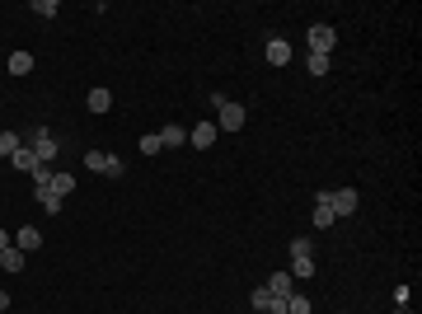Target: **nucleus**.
<instances>
[{"label":"nucleus","instance_id":"f8f14e48","mask_svg":"<svg viewBox=\"0 0 422 314\" xmlns=\"http://www.w3.org/2000/svg\"><path fill=\"white\" fill-rule=\"evenodd\" d=\"M85 108H89V113H108V108H113V89H89Z\"/></svg>","mask_w":422,"mask_h":314},{"label":"nucleus","instance_id":"9d476101","mask_svg":"<svg viewBox=\"0 0 422 314\" xmlns=\"http://www.w3.org/2000/svg\"><path fill=\"white\" fill-rule=\"evenodd\" d=\"M14 249H24V254H38V249H43V235H38L33 225H24V230L14 235Z\"/></svg>","mask_w":422,"mask_h":314},{"label":"nucleus","instance_id":"4468645a","mask_svg":"<svg viewBox=\"0 0 422 314\" xmlns=\"http://www.w3.org/2000/svg\"><path fill=\"white\" fill-rule=\"evenodd\" d=\"M56 192V197H61V202H66V197H71V192H76V179H71V174H56L52 169V183H47Z\"/></svg>","mask_w":422,"mask_h":314},{"label":"nucleus","instance_id":"f03ea898","mask_svg":"<svg viewBox=\"0 0 422 314\" xmlns=\"http://www.w3.org/2000/svg\"><path fill=\"white\" fill-rule=\"evenodd\" d=\"M291 277H315V239H291Z\"/></svg>","mask_w":422,"mask_h":314},{"label":"nucleus","instance_id":"20e7f679","mask_svg":"<svg viewBox=\"0 0 422 314\" xmlns=\"http://www.w3.org/2000/svg\"><path fill=\"white\" fill-rule=\"evenodd\" d=\"M333 47H338V33H333V28H329V24H315V28H310V52L329 56V52H333Z\"/></svg>","mask_w":422,"mask_h":314},{"label":"nucleus","instance_id":"b1692460","mask_svg":"<svg viewBox=\"0 0 422 314\" xmlns=\"http://www.w3.org/2000/svg\"><path fill=\"white\" fill-rule=\"evenodd\" d=\"M10 244H14V235H5V230H0V254H5Z\"/></svg>","mask_w":422,"mask_h":314},{"label":"nucleus","instance_id":"5701e85b","mask_svg":"<svg viewBox=\"0 0 422 314\" xmlns=\"http://www.w3.org/2000/svg\"><path fill=\"white\" fill-rule=\"evenodd\" d=\"M249 305H254V310H272V291H267V287H258L254 295H249Z\"/></svg>","mask_w":422,"mask_h":314},{"label":"nucleus","instance_id":"ddd939ff","mask_svg":"<svg viewBox=\"0 0 422 314\" xmlns=\"http://www.w3.org/2000/svg\"><path fill=\"white\" fill-rule=\"evenodd\" d=\"M10 164H14V169H24V174H38V155H33L28 146H19V150L10 155Z\"/></svg>","mask_w":422,"mask_h":314},{"label":"nucleus","instance_id":"f3484780","mask_svg":"<svg viewBox=\"0 0 422 314\" xmlns=\"http://www.w3.org/2000/svg\"><path fill=\"white\" fill-rule=\"evenodd\" d=\"M33 71V52H10V76H28Z\"/></svg>","mask_w":422,"mask_h":314},{"label":"nucleus","instance_id":"6ab92c4d","mask_svg":"<svg viewBox=\"0 0 422 314\" xmlns=\"http://www.w3.org/2000/svg\"><path fill=\"white\" fill-rule=\"evenodd\" d=\"M305 66H310V76H329L333 56H319V52H310V56H305Z\"/></svg>","mask_w":422,"mask_h":314},{"label":"nucleus","instance_id":"2eb2a0df","mask_svg":"<svg viewBox=\"0 0 422 314\" xmlns=\"http://www.w3.org/2000/svg\"><path fill=\"white\" fill-rule=\"evenodd\" d=\"M33 202H43V211H52V216L61 211V197H56L52 188H33Z\"/></svg>","mask_w":422,"mask_h":314},{"label":"nucleus","instance_id":"aec40b11","mask_svg":"<svg viewBox=\"0 0 422 314\" xmlns=\"http://www.w3.org/2000/svg\"><path fill=\"white\" fill-rule=\"evenodd\" d=\"M159 150H164L159 131H146V136H141V155H159Z\"/></svg>","mask_w":422,"mask_h":314},{"label":"nucleus","instance_id":"a878e982","mask_svg":"<svg viewBox=\"0 0 422 314\" xmlns=\"http://www.w3.org/2000/svg\"><path fill=\"white\" fill-rule=\"evenodd\" d=\"M258 314H282V310H258Z\"/></svg>","mask_w":422,"mask_h":314},{"label":"nucleus","instance_id":"9b49d317","mask_svg":"<svg viewBox=\"0 0 422 314\" xmlns=\"http://www.w3.org/2000/svg\"><path fill=\"white\" fill-rule=\"evenodd\" d=\"M24 249H14V244H10V249H5V254H0V272H24Z\"/></svg>","mask_w":422,"mask_h":314},{"label":"nucleus","instance_id":"dca6fc26","mask_svg":"<svg viewBox=\"0 0 422 314\" xmlns=\"http://www.w3.org/2000/svg\"><path fill=\"white\" fill-rule=\"evenodd\" d=\"M19 146H24V136H19V131H0V159H10Z\"/></svg>","mask_w":422,"mask_h":314},{"label":"nucleus","instance_id":"39448f33","mask_svg":"<svg viewBox=\"0 0 422 314\" xmlns=\"http://www.w3.org/2000/svg\"><path fill=\"white\" fill-rule=\"evenodd\" d=\"M329 207H333V216H352V211L362 207V192H357V188H338Z\"/></svg>","mask_w":422,"mask_h":314},{"label":"nucleus","instance_id":"0eeeda50","mask_svg":"<svg viewBox=\"0 0 422 314\" xmlns=\"http://www.w3.org/2000/svg\"><path fill=\"white\" fill-rule=\"evenodd\" d=\"M263 56H267V66H287V61H291L296 52H291V43H287V38H267Z\"/></svg>","mask_w":422,"mask_h":314},{"label":"nucleus","instance_id":"393cba45","mask_svg":"<svg viewBox=\"0 0 422 314\" xmlns=\"http://www.w3.org/2000/svg\"><path fill=\"white\" fill-rule=\"evenodd\" d=\"M0 310H10V291L0 287Z\"/></svg>","mask_w":422,"mask_h":314},{"label":"nucleus","instance_id":"423d86ee","mask_svg":"<svg viewBox=\"0 0 422 314\" xmlns=\"http://www.w3.org/2000/svg\"><path fill=\"white\" fill-rule=\"evenodd\" d=\"M188 146L192 150H211L216 146V122H197V127L188 131Z\"/></svg>","mask_w":422,"mask_h":314},{"label":"nucleus","instance_id":"f257e3e1","mask_svg":"<svg viewBox=\"0 0 422 314\" xmlns=\"http://www.w3.org/2000/svg\"><path fill=\"white\" fill-rule=\"evenodd\" d=\"M24 146L33 150V155H38V164H52L56 150H61V141L52 136V127H33V131L24 136Z\"/></svg>","mask_w":422,"mask_h":314},{"label":"nucleus","instance_id":"a211bd4d","mask_svg":"<svg viewBox=\"0 0 422 314\" xmlns=\"http://www.w3.org/2000/svg\"><path fill=\"white\" fill-rule=\"evenodd\" d=\"M108 150H89V155H85V169H94V174H108Z\"/></svg>","mask_w":422,"mask_h":314},{"label":"nucleus","instance_id":"6e6552de","mask_svg":"<svg viewBox=\"0 0 422 314\" xmlns=\"http://www.w3.org/2000/svg\"><path fill=\"white\" fill-rule=\"evenodd\" d=\"M263 287L272 291V300H287L291 291H296V277H291V272H272V277H267Z\"/></svg>","mask_w":422,"mask_h":314},{"label":"nucleus","instance_id":"4be33fe9","mask_svg":"<svg viewBox=\"0 0 422 314\" xmlns=\"http://www.w3.org/2000/svg\"><path fill=\"white\" fill-rule=\"evenodd\" d=\"M33 14H43V19H56V14H61V5H56V0H33Z\"/></svg>","mask_w":422,"mask_h":314},{"label":"nucleus","instance_id":"412c9836","mask_svg":"<svg viewBox=\"0 0 422 314\" xmlns=\"http://www.w3.org/2000/svg\"><path fill=\"white\" fill-rule=\"evenodd\" d=\"M287 314H310V300H305L300 291H291L287 295Z\"/></svg>","mask_w":422,"mask_h":314},{"label":"nucleus","instance_id":"1a4fd4ad","mask_svg":"<svg viewBox=\"0 0 422 314\" xmlns=\"http://www.w3.org/2000/svg\"><path fill=\"white\" fill-rule=\"evenodd\" d=\"M159 141H164V150H179V146H188V127L169 122V127H159Z\"/></svg>","mask_w":422,"mask_h":314},{"label":"nucleus","instance_id":"7ed1b4c3","mask_svg":"<svg viewBox=\"0 0 422 314\" xmlns=\"http://www.w3.org/2000/svg\"><path fill=\"white\" fill-rule=\"evenodd\" d=\"M216 113H221V122H216V131H244V122H249V113H244V104H230L225 94L216 99Z\"/></svg>","mask_w":422,"mask_h":314}]
</instances>
